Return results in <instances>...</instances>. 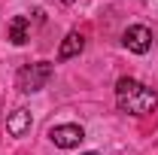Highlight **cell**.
Returning a JSON list of instances; mask_svg holds the SVG:
<instances>
[{"label":"cell","mask_w":158,"mask_h":155,"mask_svg":"<svg viewBox=\"0 0 158 155\" xmlns=\"http://www.w3.org/2000/svg\"><path fill=\"white\" fill-rule=\"evenodd\" d=\"M116 103H118V110H125L131 116H146L158 107V94H155V88L140 85L137 79L122 76L116 82Z\"/></svg>","instance_id":"1"},{"label":"cell","mask_w":158,"mask_h":155,"mask_svg":"<svg viewBox=\"0 0 158 155\" xmlns=\"http://www.w3.org/2000/svg\"><path fill=\"white\" fill-rule=\"evenodd\" d=\"M52 64L49 61H37V64H24L19 70V76H15V85H19V91L24 94H31V91H40V88H46V82L52 79Z\"/></svg>","instance_id":"2"},{"label":"cell","mask_w":158,"mask_h":155,"mask_svg":"<svg viewBox=\"0 0 158 155\" xmlns=\"http://www.w3.org/2000/svg\"><path fill=\"white\" fill-rule=\"evenodd\" d=\"M122 43H125L128 52H134V55H146V52L152 49V31H149L146 24H131V27L122 34Z\"/></svg>","instance_id":"3"},{"label":"cell","mask_w":158,"mask_h":155,"mask_svg":"<svg viewBox=\"0 0 158 155\" xmlns=\"http://www.w3.org/2000/svg\"><path fill=\"white\" fill-rule=\"evenodd\" d=\"M49 140L58 149H76L79 143L85 140V131L79 125H55V128H49Z\"/></svg>","instance_id":"4"},{"label":"cell","mask_w":158,"mask_h":155,"mask_svg":"<svg viewBox=\"0 0 158 155\" xmlns=\"http://www.w3.org/2000/svg\"><path fill=\"white\" fill-rule=\"evenodd\" d=\"M31 125H34V119H31V110H15V113H9V119H6V131L12 137H24L27 131H31Z\"/></svg>","instance_id":"5"},{"label":"cell","mask_w":158,"mask_h":155,"mask_svg":"<svg viewBox=\"0 0 158 155\" xmlns=\"http://www.w3.org/2000/svg\"><path fill=\"white\" fill-rule=\"evenodd\" d=\"M82 49H85V37H82L79 31H70V34L64 37V43H61V49H58V61H70V58H76Z\"/></svg>","instance_id":"6"},{"label":"cell","mask_w":158,"mask_h":155,"mask_svg":"<svg viewBox=\"0 0 158 155\" xmlns=\"http://www.w3.org/2000/svg\"><path fill=\"white\" fill-rule=\"evenodd\" d=\"M31 40V19L27 15H15L9 21V43L12 46H24Z\"/></svg>","instance_id":"7"},{"label":"cell","mask_w":158,"mask_h":155,"mask_svg":"<svg viewBox=\"0 0 158 155\" xmlns=\"http://www.w3.org/2000/svg\"><path fill=\"white\" fill-rule=\"evenodd\" d=\"M82 155H100V152H82Z\"/></svg>","instance_id":"8"},{"label":"cell","mask_w":158,"mask_h":155,"mask_svg":"<svg viewBox=\"0 0 158 155\" xmlns=\"http://www.w3.org/2000/svg\"><path fill=\"white\" fill-rule=\"evenodd\" d=\"M61 3H73V0H61Z\"/></svg>","instance_id":"9"}]
</instances>
